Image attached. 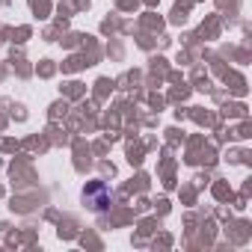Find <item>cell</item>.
<instances>
[{
	"instance_id": "cell-1",
	"label": "cell",
	"mask_w": 252,
	"mask_h": 252,
	"mask_svg": "<svg viewBox=\"0 0 252 252\" xmlns=\"http://www.w3.org/2000/svg\"><path fill=\"white\" fill-rule=\"evenodd\" d=\"M83 199H86V202H92V208H95V211H104V208L110 205V199H113V196H110V190H107L101 181H95V184H89V187H86Z\"/></svg>"
}]
</instances>
